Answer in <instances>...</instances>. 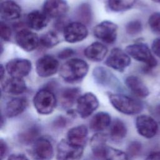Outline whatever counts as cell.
Masks as SVG:
<instances>
[{"mask_svg": "<svg viewBox=\"0 0 160 160\" xmlns=\"http://www.w3.org/2000/svg\"><path fill=\"white\" fill-rule=\"evenodd\" d=\"M8 160H29V159L24 154H14L9 156L8 158Z\"/></svg>", "mask_w": 160, "mask_h": 160, "instance_id": "ab89813d", "label": "cell"}, {"mask_svg": "<svg viewBox=\"0 0 160 160\" xmlns=\"http://www.w3.org/2000/svg\"><path fill=\"white\" fill-rule=\"evenodd\" d=\"M39 129L36 126H32L25 131L22 132L19 135L20 141L26 144H28L31 142H34L35 141L39 138Z\"/></svg>", "mask_w": 160, "mask_h": 160, "instance_id": "4316f807", "label": "cell"}, {"mask_svg": "<svg viewBox=\"0 0 160 160\" xmlns=\"http://www.w3.org/2000/svg\"><path fill=\"white\" fill-rule=\"evenodd\" d=\"M148 24L151 31L160 34V12H154L149 18Z\"/></svg>", "mask_w": 160, "mask_h": 160, "instance_id": "1f68e13d", "label": "cell"}, {"mask_svg": "<svg viewBox=\"0 0 160 160\" xmlns=\"http://www.w3.org/2000/svg\"><path fill=\"white\" fill-rule=\"evenodd\" d=\"M107 136L101 132L95 134L91 139V148L94 156L99 159H104L106 146Z\"/></svg>", "mask_w": 160, "mask_h": 160, "instance_id": "7402d4cb", "label": "cell"}, {"mask_svg": "<svg viewBox=\"0 0 160 160\" xmlns=\"http://www.w3.org/2000/svg\"><path fill=\"white\" fill-rule=\"evenodd\" d=\"M34 156L39 160H49L54 155L51 142L44 138H39L34 142L32 147Z\"/></svg>", "mask_w": 160, "mask_h": 160, "instance_id": "5bb4252c", "label": "cell"}, {"mask_svg": "<svg viewBox=\"0 0 160 160\" xmlns=\"http://www.w3.org/2000/svg\"><path fill=\"white\" fill-rule=\"evenodd\" d=\"M88 134V131L87 127L84 125H79L72 128L68 131L66 139L75 145L84 147Z\"/></svg>", "mask_w": 160, "mask_h": 160, "instance_id": "ac0fdd59", "label": "cell"}, {"mask_svg": "<svg viewBox=\"0 0 160 160\" xmlns=\"http://www.w3.org/2000/svg\"><path fill=\"white\" fill-rule=\"evenodd\" d=\"M84 147L75 145L66 139H62L56 148L57 160H78L83 154Z\"/></svg>", "mask_w": 160, "mask_h": 160, "instance_id": "5b68a950", "label": "cell"}, {"mask_svg": "<svg viewBox=\"0 0 160 160\" xmlns=\"http://www.w3.org/2000/svg\"><path fill=\"white\" fill-rule=\"evenodd\" d=\"M126 134L127 128L124 122L119 119H114L110 126L111 138L114 141H120L126 136Z\"/></svg>", "mask_w": 160, "mask_h": 160, "instance_id": "484cf974", "label": "cell"}, {"mask_svg": "<svg viewBox=\"0 0 160 160\" xmlns=\"http://www.w3.org/2000/svg\"><path fill=\"white\" fill-rule=\"evenodd\" d=\"M136 0H109V8L115 12H120L130 9L135 3Z\"/></svg>", "mask_w": 160, "mask_h": 160, "instance_id": "f1b7e54d", "label": "cell"}, {"mask_svg": "<svg viewBox=\"0 0 160 160\" xmlns=\"http://www.w3.org/2000/svg\"><path fill=\"white\" fill-rule=\"evenodd\" d=\"M138 132L142 137L150 139L154 137L158 131V124L156 119L148 115H141L136 119Z\"/></svg>", "mask_w": 160, "mask_h": 160, "instance_id": "52a82bcc", "label": "cell"}, {"mask_svg": "<svg viewBox=\"0 0 160 160\" xmlns=\"http://www.w3.org/2000/svg\"><path fill=\"white\" fill-rule=\"evenodd\" d=\"M28 101L24 98H16L6 104L5 114L8 118H14L21 114L26 108Z\"/></svg>", "mask_w": 160, "mask_h": 160, "instance_id": "603a6c76", "label": "cell"}, {"mask_svg": "<svg viewBox=\"0 0 160 160\" xmlns=\"http://www.w3.org/2000/svg\"><path fill=\"white\" fill-rule=\"evenodd\" d=\"M0 32L2 39L6 41H9L11 36V29L10 27L4 22H1Z\"/></svg>", "mask_w": 160, "mask_h": 160, "instance_id": "e575fe53", "label": "cell"}, {"mask_svg": "<svg viewBox=\"0 0 160 160\" xmlns=\"http://www.w3.org/2000/svg\"><path fill=\"white\" fill-rule=\"evenodd\" d=\"M142 26L138 20H134L129 22L126 26V32L130 35H136L141 32Z\"/></svg>", "mask_w": 160, "mask_h": 160, "instance_id": "d6a6232c", "label": "cell"}, {"mask_svg": "<svg viewBox=\"0 0 160 160\" xmlns=\"http://www.w3.org/2000/svg\"><path fill=\"white\" fill-rule=\"evenodd\" d=\"M109 99L112 106L116 110L124 114H136L143 109V106L141 102L126 95L110 94Z\"/></svg>", "mask_w": 160, "mask_h": 160, "instance_id": "7a4b0ae2", "label": "cell"}, {"mask_svg": "<svg viewBox=\"0 0 160 160\" xmlns=\"http://www.w3.org/2000/svg\"><path fill=\"white\" fill-rule=\"evenodd\" d=\"M151 112L155 119L160 122V103L155 105L152 108Z\"/></svg>", "mask_w": 160, "mask_h": 160, "instance_id": "74e56055", "label": "cell"}, {"mask_svg": "<svg viewBox=\"0 0 160 160\" xmlns=\"http://www.w3.org/2000/svg\"><path fill=\"white\" fill-rule=\"evenodd\" d=\"M5 72V69H4V68H3V66H2V65L1 64V80L2 79V78H3V76H4V72Z\"/></svg>", "mask_w": 160, "mask_h": 160, "instance_id": "b9f144b4", "label": "cell"}, {"mask_svg": "<svg viewBox=\"0 0 160 160\" xmlns=\"http://www.w3.org/2000/svg\"><path fill=\"white\" fill-rule=\"evenodd\" d=\"M127 54L136 61L144 62L147 68H152L157 66L158 62L153 56L148 46L143 43H135L126 46Z\"/></svg>", "mask_w": 160, "mask_h": 160, "instance_id": "277c9868", "label": "cell"}, {"mask_svg": "<svg viewBox=\"0 0 160 160\" xmlns=\"http://www.w3.org/2000/svg\"><path fill=\"white\" fill-rule=\"evenodd\" d=\"M88 31L85 24L81 22L68 23L63 29V36L66 41L75 43L86 38Z\"/></svg>", "mask_w": 160, "mask_h": 160, "instance_id": "ba28073f", "label": "cell"}, {"mask_svg": "<svg viewBox=\"0 0 160 160\" xmlns=\"http://www.w3.org/2000/svg\"><path fill=\"white\" fill-rule=\"evenodd\" d=\"M49 18L42 11H33L29 12L26 18V23L30 28L39 31L44 29L48 24Z\"/></svg>", "mask_w": 160, "mask_h": 160, "instance_id": "d6986e66", "label": "cell"}, {"mask_svg": "<svg viewBox=\"0 0 160 160\" xmlns=\"http://www.w3.org/2000/svg\"><path fill=\"white\" fill-rule=\"evenodd\" d=\"M142 146L138 141H133L129 144L128 148V154L130 157H136L139 154L141 151Z\"/></svg>", "mask_w": 160, "mask_h": 160, "instance_id": "836d02e7", "label": "cell"}, {"mask_svg": "<svg viewBox=\"0 0 160 160\" xmlns=\"http://www.w3.org/2000/svg\"><path fill=\"white\" fill-rule=\"evenodd\" d=\"M68 9L66 0H46L43 4V12L49 18H62Z\"/></svg>", "mask_w": 160, "mask_h": 160, "instance_id": "9a60e30c", "label": "cell"}, {"mask_svg": "<svg viewBox=\"0 0 160 160\" xmlns=\"http://www.w3.org/2000/svg\"><path fill=\"white\" fill-rule=\"evenodd\" d=\"M16 43L23 50L30 52L36 49L39 44L38 36L28 29H21L16 34Z\"/></svg>", "mask_w": 160, "mask_h": 160, "instance_id": "4fadbf2b", "label": "cell"}, {"mask_svg": "<svg viewBox=\"0 0 160 160\" xmlns=\"http://www.w3.org/2000/svg\"><path fill=\"white\" fill-rule=\"evenodd\" d=\"M125 84L132 93L138 98H144L149 94L147 86L137 76H129L127 77L125 80Z\"/></svg>", "mask_w": 160, "mask_h": 160, "instance_id": "e0dca14e", "label": "cell"}, {"mask_svg": "<svg viewBox=\"0 0 160 160\" xmlns=\"http://www.w3.org/2000/svg\"><path fill=\"white\" fill-rule=\"evenodd\" d=\"M21 7L14 1L6 0L1 2L0 16L5 21L15 20L21 17Z\"/></svg>", "mask_w": 160, "mask_h": 160, "instance_id": "2e32d148", "label": "cell"}, {"mask_svg": "<svg viewBox=\"0 0 160 160\" xmlns=\"http://www.w3.org/2000/svg\"><path fill=\"white\" fill-rule=\"evenodd\" d=\"M104 160H130L128 154L119 149L107 146Z\"/></svg>", "mask_w": 160, "mask_h": 160, "instance_id": "83f0119b", "label": "cell"}, {"mask_svg": "<svg viewBox=\"0 0 160 160\" xmlns=\"http://www.w3.org/2000/svg\"><path fill=\"white\" fill-rule=\"evenodd\" d=\"M32 64L30 61L22 58H15L6 65V70L11 77L22 78L29 74Z\"/></svg>", "mask_w": 160, "mask_h": 160, "instance_id": "7c38bea8", "label": "cell"}, {"mask_svg": "<svg viewBox=\"0 0 160 160\" xmlns=\"http://www.w3.org/2000/svg\"><path fill=\"white\" fill-rule=\"evenodd\" d=\"M80 97V89L77 88H68L63 89L60 94V102L64 108L72 106Z\"/></svg>", "mask_w": 160, "mask_h": 160, "instance_id": "cb8c5ba5", "label": "cell"}, {"mask_svg": "<svg viewBox=\"0 0 160 160\" xmlns=\"http://www.w3.org/2000/svg\"><path fill=\"white\" fill-rule=\"evenodd\" d=\"M131 59L126 52L121 49L116 48L111 51V52L106 60L105 64L118 71H124L130 64Z\"/></svg>", "mask_w": 160, "mask_h": 160, "instance_id": "30bf717a", "label": "cell"}, {"mask_svg": "<svg viewBox=\"0 0 160 160\" xmlns=\"http://www.w3.org/2000/svg\"><path fill=\"white\" fill-rule=\"evenodd\" d=\"M145 160H160V151H155L150 152Z\"/></svg>", "mask_w": 160, "mask_h": 160, "instance_id": "f35d334b", "label": "cell"}, {"mask_svg": "<svg viewBox=\"0 0 160 160\" xmlns=\"http://www.w3.org/2000/svg\"><path fill=\"white\" fill-rule=\"evenodd\" d=\"M76 103L77 112L82 118L89 117L99 106V101L92 92H87L80 96Z\"/></svg>", "mask_w": 160, "mask_h": 160, "instance_id": "9c48e42d", "label": "cell"}, {"mask_svg": "<svg viewBox=\"0 0 160 160\" xmlns=\"http://www.w3.org/2000/svg\"><path fill=\"white\" fill-rule=\"evenodd\" d=\"M7 152V145L2 139L1 140V159L4 158Z\"/></svg>", "mask_w": 160, "mask_h": 160, "instance_id": "60d3db41", "label": "cell"}, {"mask_svg": "<svg viewBox=\"0 0 160 160\" xmlns=\"http://www.w3.org/2000/svg\"><path fill=\"white\" fill-rule=\"evenodd\" d=\"M59 62L54 57L45 55L38 59L36 63V70L39 76L48 78L56 74L59 69Z\"/></svg>", "mask_w": 160, "mask_h": 160, "instance_id": "8fae6325", "label": "cell"}, {"mask_svg": "<svg viewBox=\"0 0 160 160\" xmlns=\"http://www.w3.org/2000/svg\"><path fill=\"white\" fill-rule=\"evenodd\" d=\"M94 35L107 44H113L117 38L118 26L109 21H102L97 24L93 29Z\"/></svg>", "mask_w": 160, "mask_h": 160, "instance_id": "8992f818", "label": "cell"}, {"mask_svg": "<svg viewBox=\"0 0 160 160\" xmlns=\"http://www.w3.org/2000/svg\"><path fill=\"white\" fill-rule=\"evenodd\" d=\"M74 54V51L72 49L66 48L59 52L58 57L61 59H64L72 56Z\"/></svg>", "mask_w": 160, "mask_h": 160, "instance_id": "d590c367", "label": "cell"}, {"mask_svg": "<svg viewBox=\"0 0 160 160\" xmlns=\"http://www.w3.org/2000/svg\"><path fill=\"white\" fill-rule=\"evenodd\" d=\"M155 2H157V3H160V0H151Z\"/></svg>", "mask_w": 160, "mask_h": 160, "instance_id": "7bdbcfd3", "label": "cell"}, {"mask_svg": "<svg viewBox=\"0 0 160 160\" xmlns=\"http://www.w3.org/2000/svg\"><path fill=\"white\" fill-rule=\"evenodd\" d=\"M59 42L58 35L54 31H49L44 34L39 38V44L46 48H51Z\"/></svg>", "mask_w": 160, "mask_h": 160, "instance_id": "f546056e", "label": "cell"}, {"mask_svg": "<svg viewBox=\"0 0 160 160\" xmlns=\"http://www.w3.org/2000/svg\"><path fill=\"white\" fill-rule=\"evenodd\" d=\"M77 17L80 22L83 24H88L91 19V10L89 5L87 3L82 4L78 9Z\"/></svg>", "mask_w": 160, "mask_h": 160, "instance_id": "4dcf8cb0", "label": "cell"}, {"mask_svg": "<svg viewBox=\"0 0 160 160\" xmlns=\"http://www.w3.org/2000/svg\"><path fill=\"white\" fill-rule=\"evenodd\" d=\"M56 98L54 94L49 89H42L38 91L33 98L34 106L41 114H51L56 108Z\"/></svg>", "mask_w": 160, "mask_h": 160, "instance_id": "3957f363", "label": "cell"}, {"mask_svg": "<svg viewBox=\"0 0 160 160\" xmlns=\"http://www.w3.org/2000/svg\"><path fill=\"white\" fill-rule=\"evenodd\" d=\"M151 48L153 53L158 57L160 58V38L153 41Z\"/></svg>", "mask_w": 160, "mask_h": 160, "instance_id": "8d00e7d4", "label": "cell"}, {"mask_svg": "<svg viewBox=\"0 0 160 160\" xmlns=\"http://www.w3.org/2000/svg\"><path fill=\"white\" fill-rule=\"evenodd\" d=\"M2 91L9 94L19 95L26 90V84L22 78L11 77L2 84Z\"/></svg>", "mask_w": 160, "mask_h": 160, "instance_id": "ffe728a7", "label": "cell"}, {"mask_svg": "<svg viewBox=\"0 0 160 160\" xmlns=\"http://www.w3.org/2000/svg\"><path fill=\"white\" fill-rule=\"evenodd\" d=\"M108 52V48L103 44L94 42L88 46L84 50L85 56L92 61L103 60Z\"/></svg>", "mask_w": 160, "mask_h": 160, "instance_id": "44dd1931", "label": "cell"}, {"mask_svg": "<svg viewBox=\"0 0 160 160\" xmlns=\"http://www.w3.org/2000/svg\"><path fill=\"white\" fill-rule=\"evenodd\" d=\"M111 116L106 112L96 113L89 122L90 128L94 131L100 132L104 130L111 125Z\"/></svg>", "mask_w": 160, "mask_h": 160, "instance_id": "d4e9b609", "label": "cell"}, {"mask_svg": "<svg viewBox=\"0 0 160 160\" xmlns=\"http://www.w3.org/2000/svg\"><path fill=\"white\" fill-rule=\"evenodd\" d=\"M89 69L88 64L83 60L73 58L67 61L60 68V76L68 82H76L84 78Z\"/></svg>", "mask_w": 160, "mask_h": 160, "instance_id": "6da1fadb", "label": "cell"}]
</instances>
